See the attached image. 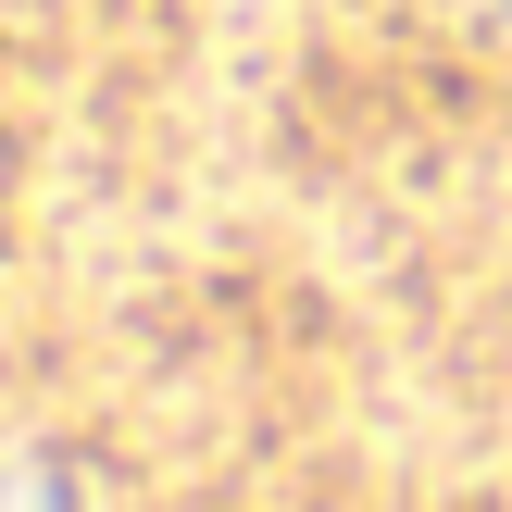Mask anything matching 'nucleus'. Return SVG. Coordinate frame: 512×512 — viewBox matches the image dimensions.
Wrapping results in <instances>:
<instances>
[{"instance_id":"nucleus-1","label":"nucleus","mask_w":512,"mask_h":512,"mask_svg":"<svg viewBox=\"0 0 512 512\" xmlns=\"http://www.w3.org/2000/svg\"><path fill=\"white\" fill-rule=\"evenodd\" d=\"M0 512H50V500H38V488H25V475H0Z\"/></svg>"}]
</instances>
